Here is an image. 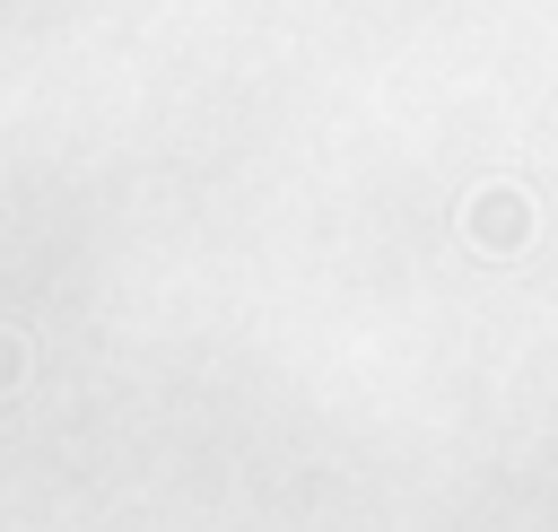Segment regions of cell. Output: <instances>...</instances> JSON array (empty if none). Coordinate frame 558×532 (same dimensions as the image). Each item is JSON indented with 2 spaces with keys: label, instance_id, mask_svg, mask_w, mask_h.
Returning <instances> with one entry per match:
<instances>
[{
  "label": "cell",
  "instance_id": "6da1fadb",
  "mask_svg": "<svg viewBox=\"0 0 558 532\" xmlns=\"http://www.w3.org/2000/svg\"><path fill=\"white\" fill-rule=\"evenodd\" d=\"M462 218H471V244H480V253H514V244L532 235V201H523V192H506V183H488Z\"/></svg>",
  "mask_w": 558,
  "mask_h": 532
}]
</instances>
